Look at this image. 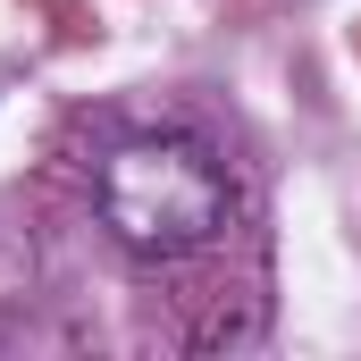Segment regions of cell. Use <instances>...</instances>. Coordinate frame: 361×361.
Here are the masks:
<instances>
[{
	"label": "cell",
	"instance_id": "6da1fadb",
	"mask_svg": "<svg viewBox=\"0 0 361 361\" xmlns=\"http://www.w3.org/2000/svg\"><path fill=\"white\" fill-rule=\"evenodd\" d=\"M92 210L118 252L185 261L227 227V169L202 135H118L92 169Z\"/></svg>",
	"mask_w": 361,
	"mask_h": 361
}]
</instances>
